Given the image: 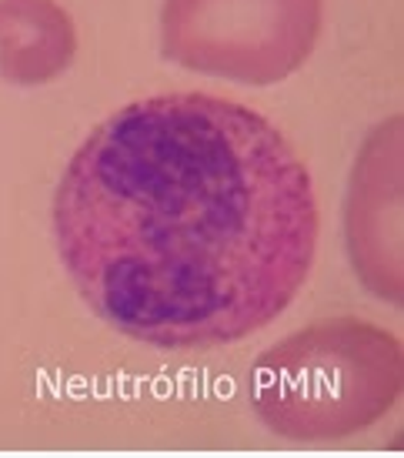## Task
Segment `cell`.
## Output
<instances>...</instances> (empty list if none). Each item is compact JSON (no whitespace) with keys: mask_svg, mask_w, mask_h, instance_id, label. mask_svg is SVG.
<instances>
[{"mask_svg":"<svg viewBox=\"0 0 404 458\" xmlns=\"http://www.w3.org/2000/svg\"><path fill=\"white\" fill-rule=\"evenodd\" d=\"M90 311L154 348L248 338L294 301L317 248L311 174L254 107L157 94L94 128L54 194Z\"/></svg>","mask_w":404,"mask_h":458,"instance_id":"cell-1","label":"cell"},{"mask_svg":"<svg viewBox=\"0 0 404 458\" xmlns=\"http://www.w3.org/2000/svg\"><path fill=\"white\" fill-rule=\"evenodd\" d=\"M74 57V27L54 0H0V74L44 84Z\"/></svg>","mask_w":404,"mask_h":458,"instance_id":"cell-4","label":"cell"},{"mask_svg":"<svg viewBox=\"0 0 404 458\" xmlns=\"http://www.w3.org/2000/svg\"><path fill=\"white\" fill-rule=\"evenodd\" d=\"M401 342L358 318L321 321L254 361L251 405L290 442H338L384 419L401 394Z\"/></svg>","mask_w":404,"mask_h":458,"instance_id":"cell-2","label":"cell"},{"mask_svg":"<svg viewBox=\"0 0 404 458\" xmlns=\"http://www.w3.org/2000/svg\"><path fill=\"white\" fill-rule=\"evenodd\" d=\"M321 0H167L164 57L240 84H278L307 61Z\"/></svg>","mask_w":404,"mask_h":458,"instance_id":"cell-3","label":"cell"}]
</instances>
